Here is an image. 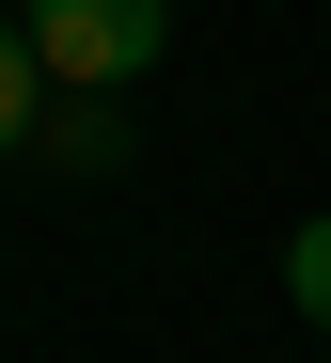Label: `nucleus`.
Returning <instances> with one entry per match:
<instances>
[{"label":"nucleus","instance_id":"obj_3","mask_svg":"<svg viewBox=\"0 0 331 363\" xmlns=\"http://www.w3.org/2000/svg\"><path fill=\"white\" fill-rule=\"evenodd\" d=\"M32 127H47V64H32V32L0 16V158H16Z\"/></svg>","mask_w":331,"mask_h":363},{"label":"nucleus","instance_id":"obj_5","mask_svg":"<svg viewBox=\"0 0 331 363\" xmlns=\"http://www.w3.org/2000/svg\"><path fill=\"white\" fill-rule=\"evenodd\" d=\"M0 16H16V0H0Z\"/></svg>","mask_w":331,"mask_h":363},{"label":"nucleus","instance_id":"obj_2","mask_svg":"<svg viewBox=\"0 0 331 363\" xmlns=\"http://www.w3.org/2000/svg\"><path fill=\"white\" fill-rule=\"evenodd\" d=\"M32 143H47L63 174H111V158H126V111H111V95H79V111H47Z\"/></svg>","mask_w":331,"mask_h":363},{"label":"nucleus","instance_id":"obj_1","mask_svg":"<svg viewBox=\"0 0 331 363\" xmlns=\"http://www.w3.org/2000/svg\"><path fill=\"white\" fill-rule=\"evenodd\" d=\"M16 32H32L47 95H126L174 48V0H16Z\"/></svg>","mask_w":331,"mask_h":363},{"label":"nucleus","instance_id":"obj_4","mask_svg":"<svg viewBox=\"0 0 331 363\" xmlns=\"http://www.w3.org/2000/svg\"><path fill=\"white\" fill-rule=\"evenodd\" d=\"M284 300H300V316H315V332H331V206H315V221H300V237H284Z\"/></svg>","mask_w":331,"mask_h":363}]
</instances>
